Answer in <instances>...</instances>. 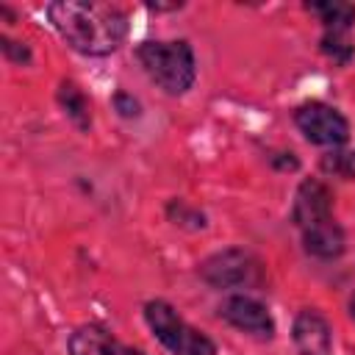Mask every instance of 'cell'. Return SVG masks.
I'll use <instances>...</instances> for the list:
<instances>
[{"label":"cell","instance_id":"4","mask_svg":"<svg viewBox=\"0 0 355 355\" xmlns=\"http://www.w3.org/2000/svg\"><path fill=\"white\" fill-rule=\"evenodd\" d=\"M197 275L205 286L227 291V288H241V286L258 283L261 263L244 247H225V250H216L208 258H202L197 266Z\"/></svg>","mask_w":355,"mask_h":355},{"label":"cell","instance_id":"3","mask_svg":"<svg viewBox=\"0 0 355 355\" xmlns=\"http://www.w3.org/2000/svg\"><path fill=\"white\" fill-rule=\"evenodd\" d=\"M141 313H144V322H147L150 333L172 355H216V344L202 330L191 327L175 311L172 302H166V300H147Z\"/></svg>","mask_w":355,"mask_h":355},{"label":"cell","instance_id":"12","mask_svg":"<svg viewBox=\"0 0 355 355\" xmlns=\"http://www.w3.org/2000/svg\"><path fill=\"white\" fill-rule=\"evenodd\" d=\"M305 8H308L311 14H316V19L324 25V31L349 33V28L355 25V6H352V3L324 0V3H308Z\"/></svg>","mask_w":355,"mask_h":355},{"label":"cell","instance_id":"16","mask_svg":"<svg viewBox=\"0 0 355 355\" xmlns=\"http://www.w3.org/2000/svg\"><path fill=\"white\" fill-rule=\"evenodd\" d=\"M0 50H3V55H6V61H11V64H19V67H28L31 61H33V53H31V47L25 44V42H17V39H11V36H0Z\"/></svg>","mask_w":355,"mask_h":355},{"label":"cell","instance_id":"6","mask_svg":"<svg viewBox=\"0 0 355 355\" xmlns=\"http://www.w3.org/2000/svg\"><path fill=\"white\" fill-rule=\"evenodd\" d=\"M219 316L230 327H236L241 333H250L255 338H272L275 336V319H272L269 308L261 300L250 297V294L225 297V302L219 305Z\"/></svg>","mask_w":355,"mask_h":355},{"label":"cell","instance_id":"5","mask_svg":"<svg viewBox=\"0 0 355 355\" xmlns=\"http://www.w3.org/2000/svg\"><path fill=\"white\" fill-rule=\"evenodd\" d=\"M294 125L302 133L305 141L319 144V147H341L349 139V122L347 116L322 100H308L294 108Z\"/></svg>","mask_w":355,"mask_h":355},{"label":"cell","instance_id":"15","mask_svg":"<svg viewBox=\"0 0 355 355\" xmlns=\"http://www.w3.org/2000/svg\"><path fill=\"white\" fill-rule=\"evenodd\" d=\"M322 169L327 175H338L347 180H355V150H330L322 155Z\"/></svg>","mask_w":355,"mask_h":355},{"label":"cell","instance_id":"18","mask_svg":"<svg viewBox=\"0 0 355 355\" xmlns=\"http://www.w3.org/2000/svg\"><path fill=\"white\" fill-rule=\"evenodd\" d=\"M269 164L277 169V172H297L300 169V158L294 153H272L269 155Z\"/></svg>","mask_w":355,"mask_h":355},{"label":"cell","instance_id":"19","mask_svg":"<svg viewBox=\"0 0 355 355\" xmlns=\"http://www.w3.org/2000/svg\"><path fill=\"white\" fill-rule=\"evenodd\" d=\"M349 316H352V319H355V294H352V297H349Z\"/></svg>","mask_w":355,"mask_h":355},{"label":"cell","instance_id":"14","mask_svg":"<svg viewBox=\"0 0 355 355\" xmlns=\"http://www.w3.org/2000/svg\"><path fill=\"white\" fill-rule=\"evenodd\" d=\"M166 219L178 227H183V230H205L208 227L205 214L200 208L189 205L186 200H178V197L166 202Z\"/></svg>","mask_w":355,"mask_h":355},{"label":"cell","instance_id":"11","mask_svg":"<svg viewBox=\"0 0 355 355\" xmlns=\"http://www.w3.org/2000/svg\"><path fill=\"white\" fill-rule=\"evenodd\" d=\"M55 100L58 105L64 108L67 119L78 128V130H89L92 128V103L89 97L83 94V89L75 83V80H61L58 83V92H55Z\"/></svg>","mask_w":355,"mask_h":355},{"label":"cell","instance_id":"7","mask_svg":"<svg viewBox=\"0 0 355 355\" xmlns=\"http://www.w3.org/2000/svg\"><path fill=\"white\" fill-rule=\"evenodd\" d=\"M333 219V191L327 183H322L319 178H305L297 191H294V202H291V222L305 230L313 227L319 222Z\"/></svg>","mask_w":355,"mask_h":355},{"label":"cell","instance_id":"1","mask_svg":"<svg viewBox=\"0 0 355 355\" xmlns=\"http://www.w3.org/2000/svg\"><path fill=\"white\" fill-rule=\"evenodd\" d=\"M47 19L75 53L89 58L111 55L128 39V14L111 3L58 0L47 6Z\"/></svg>","mask_w":355,"mask_h":355},{"label":"cell","instance_id":"13","mask_svg":"<svg viewBox=\"0 0 355 355\" xmlns=\"http://www.w3.org/2000/svg\"><path fill=\"white\" fill-rule=\"evenodd\" d=\"M319 50H322V55H327L338 67H347L352 61V55H355L352 39L347 33H338V31H324L322 39H319Z\"/></svg>","mask_w":355,"mask_h":355},{"label":"cell","instance_id":"2","mask_svg":"<svg viewBox=\"0 0 355 355\" xmlns=\"http://www.w3.org/2000/svg\"><path fill=\"white\" fill-rule=\"evenodd\" d=\"M136 61L147 72V78L178 97L186 94L197 80V58L186 39H150L136 47Z\"/></svg>","mask_w":355,"mask_h":355},{"label":"cell","instance_id":"8","mask_svg":"<svg viewBox=\"0 0 355 355\" xmlns=\"http://www.w3.org/2000/svg\"><path fill=\"white\" fill-rule=\"evenodd\" d=\"M297 355H333V324L316 308H302L291 324Z\"/></svg>","mask_w":355,"mask_h":355},{"label":"cell","instance_id":"17","mask_svg":"<svg viewBox=\"0 0 355 355\" xmlns=\"http://www.w3.org/2000/svg\"><path fill=\"white\" fill-rule=\"evenodd\" d=\"M111 105H114V111H116L122 119H136V116H141V103H139L130 92H116V94L111 97Z\"/></svg>","mask_w":355,"mask_h":355},{"label":"cell","instance_id":"10","mask_svg":"<svg viewBox=\"0 0 355 355\" xmlns=\"http://www.w3.org/2000/svg\"><path fill=\"white\" fill-rule=\"evenodd\" d=\"M302 233V250L319 261H333L338 255H344L347 250V236H344V227L336 222V219H327V222H319L313 227H305L300 230Z\"/></svg>","mask_w":355,"mask_h":355},{"label":"cell","instance_id":"9","mask_svg":"<svg viewBox=\"0 0 355 355\" xmlns=\"http://www.w3.org/2000/svg\"><path fill=\"white\" fill-rule=\"evenodd\" d=\"M69 355H147L139 347H128L100 324H80L67 338Z\"/></svg>","mask_w":355,"mask_h":355}]
</instances>
